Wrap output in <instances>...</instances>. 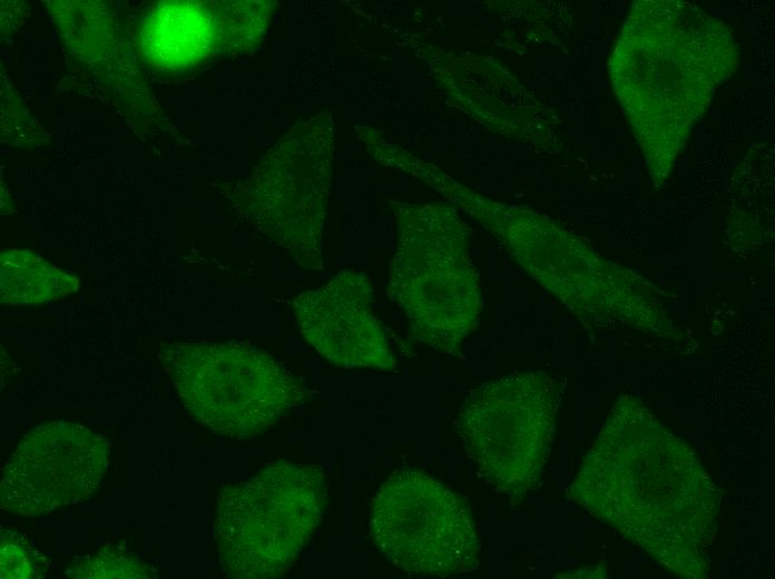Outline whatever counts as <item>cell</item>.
I'll return each mask as SVG.
<instances>
[{"instance_id": "obj_6", "label": "cell", "mask_w": 775, "mask_h": 579, "mask_svg": "<svg viewBox=\"0 0 775 579\" xmlns=\"http://www.w3.org/2000/svg\"><path fill=\"white\" fill-rule=\"evenodd\" d=\"M370 530L386 558L412 575L447 577L478 565V536L467 502L413 468L394 472L376 491Z\"/></svg>"}, {"instance_id": "obj_7", "label": "cell", "mask_w": 775, "mask_h": 579, "mask_svg": "<svg viewBox=\"0 0 775 579\" xmlns=\"http://www.w3.org/2000/svg\"><path fill=\"white\" fill-rule=\"evenodd\" d=\"M391 263L389 296L405 312L413 337L441 353H457L481 311L477 272L462 246L406 226Z\"/></svg>"}, {"instance_id": "obj_8", "label": "cell", "mask_w": 775, "mask_h": 579, "mask_svg": "<svg viewBox=\"0 0 775 579\" xmlns=\"http://www.w3.org/2000/svg\"><path fill=\"white\" fill-rule=\"evenodd\" d=\"M109 442L72 422L52 421L27 433L6 462L1 508L38 516L85 501L108 467Z\"/></svg>"}, {"instance_id": "obj_10", "label": "cell", "mask_w": 775, "mask_h": 579, "mask_svg": "<svg viewBox=\"0 0 775 579\" xmlns=\"http://www.w3.org/2000/svg\"><path fill=\"white\" fill-rule=\"evenodd\" d=\"M79 279L36 253L4 249L0 263V294L4 305H39L66 296Z\"/></svg>"}, {"instance_id": "obj_1", "label": "cell", "mask_w": 775, "mask_h": 579, "mask_svg": "<svg viewBox=\"0 0 775 579\" xmlns=\"http://www.w3.org/2000/svg\"><path fill=\"white\" fill-rule=\"evenodd\" d=\"M568 495L677 575L707 576L717 490L691 449L634 396L614 404Z\"/></svg>"}, {"instance_id": "obj_2", "label": "cell", "mask_w": 775, "mask_h": 579, "mask_svg": "<svg viewBox=\"0 0 775 579\" xmlns=\"http://www.w3.org/2000/svg\"><path fill=\"white\" fill-rule=\"evenodd\" d=\"M737 57L728 27L693 3L631 6L609 71L655 185L669 176L693 124L734 72Z\"/></svg>"}, {"instance_id": "obj_3", "label": "cell", "mask_w": 775, "mask_h": 579, "mask_svg": "<svg viewBox=\"0 0 775 579\" xmlns=\"http://www.w3.org/2000/svg\"><path fill=\"white\" fill-rule=\"evenodd\" d=\"M327 495L322 467L278 461L225 485L215 534L224 572L233 578L284 576L315 532Z\"/></svg>"}, {"instance_id": "obj_11", "label": "cell", "mask_w": 775, "mask_h": 579, "mask_svg": "<svg viewBox=\"0 0 775 579\" xmlns=\"http://www.w3.org/2000/svg\"><path fill=\"white\" fill-rule=\"evenodd\" d=\"M66 575L72 578H154L151 568L119 547L108 546L69 566Z\"/></svg>"}, {"instance_id": "obj_9", "label": "cell", "mask_w": 775, "mask_h": 579, "mask_svg": "<svg viewBox=\"0 0 775 579\" xmlns=\"http://www.w3.org/2000/svg\"><path fill=\"white\" fill-rule=\"evenodd\" d=\"M372 305L371 279L363 272L344 269L300 293L293 312L302 336L333 364L393 371L395 359Z\"/></svg>"}, {"instance_id": "obj_12", "label": "cell", "mask_w": 775, "mask_h": 579, "mask_svg": "<svg viewBox=\"0 0 775 579\" xmlns=\"http://www.w3.org/2000/svg\"><path fill=\"white\" fill-rule=\"evenodd\" d=\"M1 578L45 577L49 562L30 540L16 531L1 529Z\"/></svg>"}, {"instance_id": "obj_4", "label": "cell", "mask_w": 775, "mask_h": 579, "mask_svg": "<svg viewBox=\"0 0 775 579\" xmlns=\"http://www.w3.org/2000/svg\"><path fill=\"white\" fill-rule=\"evenodd\" d=\"M159 357L188 413L233 439L264 433L308 396L282 362L245 342H176Z\"/></svg>"}, {"instance_id": "obj_5", "label": "cell", "mask_w": 775, "mask_h": 579, "mask_svg": "<svg viewBox=\"0 0 775 579\" xmlns=\"http://www.w3.org/2000/svg\"><path fill=\"white\" fill-rule=\"evenodd\" d=\"M560 400V384L539 372L499 377L464 399L455 428L468 457L499 492L517 498L537 484Z\"/></svg>"}]
</instances>
